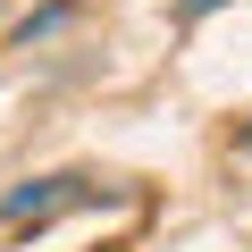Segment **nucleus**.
Wrapping results in <instances>:
<instances>
[{
    "mask_svg": "<svg viewBox=\"0 0 252 252\" xmlns=\"http://www.w3.org/2000/svg\"><path fill=\"white\" fill-rule=\"evenodd\" d=\"M76 202H93V193H84V177H26V185L0 193V219H9V227H42V219L76 210Z\"/></svg>",
    "mask_w": 252,
    "mask_h": 252,
    "instance_id": "nucleus-1",
    "label": "nucleus"
},
{
    "mask_svg": "<svg viewBox=\"0 0 252 252\" xmlns=\"http://www.w3.org/2000/svg\"><path fill=\"white\" fill-rule=\"evenodd\" d=\"M59 26H67V0H59V9H42V17H26L17 42H42V34H59Z\"/></svg>",
    "mask_w": 252,
    "mask_h": 252,
    "instance_id": "nucleus-2",
    "label": "nucleus"
},
{
    "mask_svg": "<svg viewBox=\"0 0 252 252\" xmlns=\"http://www.w3.org/2000/svg\"><path fill=\"white\" fill-rule=\"evenodd\" d=\"M202 9H219V0H185V9H177V17H202Z\"/></svg>",
    "mask_w": 252,
    "mask_h": 252,
    "instance_id": "nucleus-3",
    "label": "nucleus"
},
{
    "mask_svg": "<svg viewBox=\"0 0 252 252\" xmlns=\"http://www.w3.org/2000/svg\"><path fill=\"white\" fill-rule=\"evenodd\" d=\"M235 152H252V126H244V135H235Z\"/></svg>",
    "mask_w": 252,
    "mask_h": 252,
    "instance_id": "nucleus-4",
    "label": "nucleus"
}]
</instances>
